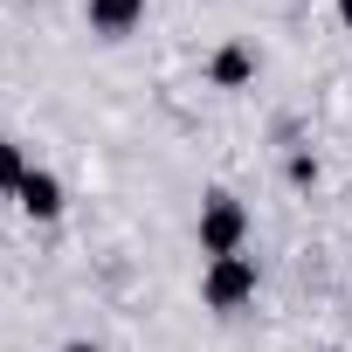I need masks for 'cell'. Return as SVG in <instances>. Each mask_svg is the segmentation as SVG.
<instances>
[{
  "instance_id": "1",
  "label": "cell",
  "mask_w": 352,
  "mask_h": 352,
  "mask_svg": "<svg viewBox=\"0 0 352 352\" xmlns=\"http://www.w3.org/2000/svg\"><path fill=\"white\" fill-rule=\"evenodd\" d=\"M249 235H256V214H249V201H242V194H228V187L201 194L194 242H201V256H208V263H214V256H242V249H249Z\"/></svg>"
},
{
  "instance_id": "2",
  "label": "cell",
  "mask_w": 352,
  "mask_h": 352,
  "mask_svg": "<svg viewBox=\"0 0 352 352\" xmlns=\"http://www.w3.org/2000/svg\"><path fill=\"white\" fill-rule=\"evenodd\" d=\"M256 290H263V270H256L249 249H242V256H214V263H201V304H208V311L235 318L242 304H256Z\"/></svg>"
},
{
  "instance_id": "3",
  "label": "cell",
  "mask_w": 352,
  "mask_h": 352,
  "mask_svg": "<svg viewBox=\"0 0 352 352\" xmlns=\"http://www.w3.org/2000/svg\"><path fill=\"white\" fill-rule=\"evenodd\" d=\"M83 21L97 42H124L145 28V0H83Z\"/></svg>"
},
{
  "instance_id": "4",
  "label": "cell",
  "mask_w": 352,
  "mask_h": 352,
  "mask_svg": "<svg viewBox=\"0 0 352 352\" xmlns=\"http://www.w3.org/2000/svg\"><path fill=\"white\" fill-rule=\"evenodd\" d=\"M14 208L28 214V221H63V208H69V194H63V180L49 166H28V180H21V194H14Z\"/></svg>"
},
{
  "instance_id": "5",
  "label": "cell",
  "mask_w": 352,
  "mask_h": 352,
  "mask_svg": "<svg viewBox=\"0 0 352 352\" xmlns=\"http://www.w3.org/2000/svg\"><path fill=\"white\" fill-rule=\"evenodd\" d=\"M256 69H263V63H256L249 42H221V49L208 56V83H214V90H249Z\"/></svg>"
},
{
  "instance_id": "6",
  "label": "cell",
  "mask_w": 352,
  "mask_h": 352,
  "mask_svg": "<svg viewBox=\"0 0 352 352\" xmlns=\"http://www.w3.org/2000/svg\"><path fill=\"white\" fill-rule=\"evenodd\" d=\"M28 166H35V159H28V152H21L14 138H0V194H8V201L21 194V180H28Z\"/></svg>"
},
{
  "instance_id": "7",
  "label": "cell",
  "mask_w": 352,
  "mask_h": 352,
  "mask_svg": "<svg viewBox=\"0 0 352 352\" xmlns=\"http://www.w3.org/2000/svg\"><path fill=\"white\" fill-rule=\"evenodd\" d=\"M283 180H290V187H318V159H311V152H290V159H283Z\"/></svg>"
},
{
  "instance_id": "8",
  "label": "cell",
  "mask_w": 352,
  "mask_h": 352,
  "mask_svg": "<svg viewBox=\"0 0 352 352\" xmlns=\"http://www.w3.org/2000/svg\"><path fill=\"white\" fill-rule=\"evenodd\" d=\"M331 8H338V28L352 35V0H331Z\"/></svg>"
},
{
  "instance_id": "9",
  "label": "cell",
  "mask_w": 352,
  "mask_h": 352,
  "mask_svg": "<svg viewBox=\"0 0 352 352\" xmlns=\"http://www.w3.org/2000/svg\"><path fill=\"white\" fill-rule=\"evenodd\" d=\"M63 352H104V345H97V338H69Z\"/></svg>"
},
{
  "instance_id": "10",
  "label": "cell",
  "mask_w": 352,
  "mask_h": 352,
  "mask_svg": "<svg viewBox=\"0 0 352 352\" xmlns=\"http://www.w3.org/2000/svg\"><path fill=\"white\" fill-rule=\"evenodd\" d=\"M331 352H345V345H331Z\"/></svg>"
}]
</instances>
